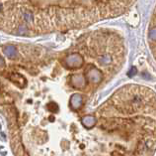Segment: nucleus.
I'll return each mask as SVG.
<instances>
[{
	"label": "nucleus",
	"instance_id": "obj_10",
	"mask_svg": "<svg viewBox=\"0 0 156 156\" xmlns=\"http://www.w3.org/2000/svg\"><path fill=\"white\" fill-rule=\"evenodd\" d=\"M48 107L50 108V111H52L53 112H57L58 111V106L57 104L55 103H52V104H48Z\"/></svg>",
	"mask_w": 156,
	"mask_h": 156
},
{
	"label": "nucleus",
	"instance_id": "obj_13",
	"mask_svg": "<svg viewBox=\"0 0 156 156\" xmlns=\"http://www.w3.org/2000/svg\"><path fill=\"white\" fill-rule=\"evenodd\" d=\"M24 31H25V28L24 27H21V31H20V34H23V33H24Z\"/></svg>",
	"mask_w": 156,
	"mask_h": 156
},
{
	"label": "nucleus",
	"instance_id": "obj_6",
	"mask_svg": "<svg viewBox=\"0 0 156 156\" xmlns=\"http://www.w3.org/2000/svg\"><path fill=\"white\" fill-rule=\"evenodd\" d=\"M72 84L76 88H81L82 86L85 85V80H84L83 76L81 75H75L72 77Z\"/></svg>",
	"mask_w": 156,
	"mask_h": 156
},
{
	"label": "nucleus",
	"instance_id": "obj_1",
	"mask_svg": "<svg viewBox=\"0 0 156 156\" xmlns=\"http://www.w3.org/2000/svg\"><path fill=\"white\" fill-rule=\"evenodd\" d=\"M66 66L70 69L80 68L83 65V58L79 54H71L65 59Z\"/></svg>",
	"mask_w": 156,
	"mask_h": 156
},
{
	"label": "nucleus",
	"instance_id": "obj_7",
	"mask_svg": "<svg viewBox=\"0 0 156 156\" xmlns=\"http://www.w3.org/2000/svg\"><path fill=\"white\" fill-rule=\"evenodd\" d=\"M4 54L10 59H14L17 55V50L14 46H6L4 48Z\"/></svg>",
	"mask_w": 156,
	"mask_h": 156
},
{
	"label": "nucleus",
	"instance_id": "obj_8",
	"mask_svg": "<svg viewBox=\"0 0 156 156\" xmlns=\"http://www.w3.org/2000/svg\"><path fill=\"white\" fill-rule=\"evenodd\" d=\"M112 62V58H111V56L110 55H103V56H101V57L99 58V63L101 64V65H103V66H106V65H109L110 63Z\"/></svg>",
	"mask_w": 156,
	"mask_h": 156
},
{
	"label": "nucleus",
	"instance_id": "obj_4",
	"mask_svg": "<svg viewBox=\"0 0 156 156\" xmlns=\"http://www.w3.org/2000/svg\"><path fill=\"white\" fill-rule=\"evenodd\" d=\"M88 76H89V78H90V80L92 82H94V83H98V82L101 81V79H102L101 72L95 68H93L92 70L88 71Z\"/></svg>",
	"mask_w": 156,
	"mask_h": 156
},
{
	"label": "nucleus",
	"instance_id": "obj_11",
	"mask_svg": "<svg viewBox=\"0 0 156 156\" xmlns=\"http://www.w3.org/2000/svg\"><path fill=\"white\" fill-rule=\"evenodd\" d=\"M149 37L153 40H156V28H153L149 32Z\"/></svg>",
	"mask_w": 156,
	"mask_h": 156
},
{
	"label": "nucleus",
	"instance_id": "obj_5",
	"mask_svg": "<svg viewBox=\"0 0 156 156\" xmlns=\"http://www.w3.org/2000/svg\"><path fill=\"white\" fill-rule=\"evenodd\" d=\"M82 123L86 128H90V127H93L96 123V119L95 117L91 116H86L82 118Z\"/></svg>",
	"mask_w": 156,
	"mask_h": 156
},
{
	"label": "nucleus",
	"instance_id": "obj_2",
	"mask_svg": "<svg viewBox=\"0 0 156 156\" xmlns=\"http://www.w3.org/2000/svg\"><path fill=\"white\" fill-rule=\"evenodd\" d=\"M10 79H11V81L13 82L15 85H17L18 87H21V88H24L27 85L26 79L22 75H20V74H13Z\"/></svg>",
	"mask_w": 156,
	"mask_h": 156
},
{
	"label": "nucleus",
	"instance_id": "obj_14",
	"mask_svg": "<svg viewBox=\"0 0 156 156\" xmlns=\"http://www.w3.org/2000/svg\"><path fill=\"white\" fill-rule=\"evenodd\" d=\"M1 68H3V57H1Z\"/></svg>",
	"mask_w": 156,
	"mask_h": 156
},
{
	"label": "nucleus",
	"instance_id": "obj_3",
	"mask_svg": "<svg viewBox=\"0 0 156 156\" xmlns=\"http://www.w3.org/2000/svg\"><path fill=\"white\" fill-rule=\"evenodd\" d=\"M70 106H72L74 109L79 108V107L82 106V96L78 94H73L70 99Z\"/></svg>",
	"mask_w": 156,
	"mask_h": 156
},
{
	"label": "nucleus",
	"instance_id": "obj_12",
	"mask_svg": "<svg viewBox=\"0 0 156 156\" xmlns=\"http://www.w3.org/2000/svg\"><path fill=\"white\" fill-rule=\"evenodd\" d=\"M137 73V71H136V68H134V67H132V70H130L129 73H127V75H129V77H132V76H134L135 74Z\"/></svg>",
	"mask_w": 156,
	"mask_h": 156
},
{
	"label": "nucleus",
	"instance_id": "obj_9",
	"mask_svg": "<svg viewBox=\"0 0 156 156\" xmlns=\"http://www.w3.org/2000/svg\"><path fill=\"white\" fill-rule=\"evenodd\" d=\"M23 16H24L25 21H27V22L33 21V14L31 13V12H25V13L23 14Z\"/></svg>",
	"mask_w": 156,
	"mask_h": 156
}]
</instances>
